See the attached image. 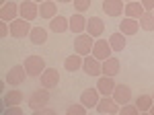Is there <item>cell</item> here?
<instances>
[{
    "label": "cell",
    "instance_id": "6da1fadb",
    "mask_svg": "<svg viewBox=\"0 0 154 115\" xmlns=\"http://www.w3.org/2000/svg\"><path fill=\"white\" fill-rule=\"evenodd\" d=\"M11 37L14 39H25V37H29L31 35V29H33V25L31 21H27L23 17H17L14 21H11Z\"/></svg>",
    "mask_w": 154,
    "mask_h": 115
},
{
    "label": "cell",
    "instance_id": "7a4b0ae2",
    "mask_svg": "<svg viewBox=\"0 0 154 115\" xmlns=\"http://www.w3.org/2000/svg\"><path fill=\"white\" fill-rule=\"evenodd\" d=\"M93 45H95V37L88 35L86 31L78 33L76 39H74V51L80 54V56H91L93 54Z\"/></svg>",
    "mask_w": 154,
    "mask_h": 115
},
{
    "label": "cell",
    "instance_id": "3957f363",
    "mask_svg": "<svg viewBox=\"0 0 154 115\" xmlns=\"http://www.w3.org/2000/svg\"><path fill=\"white\" fill-rule=\"evenodd\" d=\"M23 66L25 70H27V74L29 76H41L43 74V70L48 68V64H45V60L41 56H29V58H25V62H23Z\"/></svg>",
    "mask_w": 154,
    "mask_h": 115
},
{
    "label": "cell",
    "instance_id": "277c9868",
    "mask_svg": "<svg viewBox=\"0 0 154 115\" xmlns=\"http://www.w3.org/2000/svg\"><path fill=\"white\" fill-rule=\"evenodd\" d=\"M27 76H29V74H27L25 66H23V64H19V66H12V68L6 72L4 82H6V84H11V86H21Z\"/></svg>",
    "mask_w": 154,
    "mask_h": 115
},
{
    "label": "cell",
    "instance_id": "5b68a950",
    "mask_svg": "<svg viewBox=\"0 0 154 115\" xmlns=\"http://www.w3.org/2000/svg\"><path fill=\"white\" fill-rule=\"evenodd\" d=\"M82 70L84 74H88V76H101L103 74V62L99 60V58H95L93 54L91 56H84V62H82Z\"/></svg>",
    "mask_w": 154,
    "mask_h": 115
},
{
    "label": "cell",
    "instance_id": "8992f818",
    "mask_svg": "<svg viewBox=\"0 0 154 115\" xmlns=\"http://www.w3.org/2000/svg\"><path fill=\"white\" fill-rule=\"evenodd\" d=\"M51 101V95H49V89H39V91H33V95L29 97V107L33 109H39V107H48V103Z\"/></svg>",
    "mask_w": 154,
    "mask_h": 115
},
{
    "label": "cell",
    "instance_id": "52a82bcc",
    "mask_svg": "<svg viewBox=\"0 0 154 115\" xmlns=\"http://www.w3.org/2000/svg\"><path fill=\"white\" fill-rule=\"evenodd\" d=\"M19 17H23L27 21H35L39 17V4L35 0H25L19 4Z\"/></svg>",
    "mask_w": 154,
    "mask_h": 115
},
{
    "label": "cell",
    "instance_id": "ba28073f",
    "mask_svg": "<svg viewBox=\"0 0 154 115\" xmlns=\"http://www.w3.org/2000/svg\"><path fill=\"white\" fill-rule=\"evenodd\" d=\"M95 111H97L99 115H107V113H119L117 103H115V99H113L111 95H101V101H99V105L95 107Z\"/></svg>",
    "mask_w": 154,
    "mask_h": 115
},
{
    "label": "cell",
    "instance_id": "9c48e42d",
    "mask_svg": "<svg viewBox=\"0 0 154 115\" xmlns=\"http://www.w3.org/2000/svg\"><path fill=\"white\" fill-rule=\"evenodd\" d=\"M111 54H113V47H111V43H109V39H103V37L95 39V45H93V56L99 58V60L103 62V60H107Z\"/></svg>",
    "mask_w": 154,
    "mask_h": 115
},
{
    "label": "cell",
    "instance_id": "30bf717a",
    "mask_svg": "<svg viewBox=\"0 0 154 115\" xmlns=\"http://www.w3.org/2000/svg\"><path fill=\"white\" fill-rule=\"evenodd\" d=\"M39 82H41V86L43 89H56L60 84V72L56 68H45L43 70V74L39 76Z\"/></svg>",
    "mask_w": 154,
    "mask_h": 115
},
{
    "label": "cell",
    "instance_id": "8fae6325",
    "mask_svg": "<svg viewBox=\"0 0 154 115\" xmlns=\"http://www.w3.org/2000/svg\"><path fill=\"white\" fill-rule=\"evenodd\" d=\"M103 11L109 17H123L125 11V0H103Z\"/></svg>",
    "mask_w": 154,
    "mask_h": 115
},
{
    "label": "cell",
    "instance_id": "7c38bea8",
    "mask_svg": "<svg viewBox=\"0 0 154 115\" xmlns=\"http://www.w3.org/2000/svg\"><path fill=\"white\" fill-rule=\"evenodd\" d=\"M140 29H142V27H140V21H138V19L123 17V19H121V23H119V31H121L123 35H128V37H134Z\"/></svg>",
    "mask_w": 154,
    "mask_h": 115
},
{
    "label": "cell",
    "instance_id": "4fadbf2b",
    "mask_svg": "<svg viewBox=\"0 0 154 115\" xmlns=\"http://www.w3.org/2000/svg\"><path fill=\"white\" fill-rule=\"evenodd\" d=\"M115 86H117V82H115V76H107V74H101V76H99V80H97V89H99V92H101V95H113Z\"/></svg>",
    "mask_w": 154,
    "mask_h": 115
},
{
    "label": "cell",
    "instance_id": "5bb4252c",
    "mask_svg": "<svg viewBox=\"0 0 154 115\" xmlns=\"http://www.w3.org/2000/svg\"><path fill=\"white\" fill-rule=\"evenodd\" d=\"M111 97L115 99V103H117L119 107L125 105V103H131V89L128 86V84H117Z\"/></svg>",
    "mask_w": 154,
    "mask_h": 115
},
{
    "label": "cell",
    "instance_id": "9a60e30c",
    "mask_svg": "<svg viewBox=\"0 0 154 115\" xmlns=\"http://www.w3.org/2000/svg\"><path fill=\"white\" fill-rule=\"evenodd\" d=\"M19 17V4L17 2H6V4H2L0 6V21H6V23H11Z\"/></svg>",
    "mask_w": 154,
    "mask_h": 115
},
{
    "label": "cell",
    "instance_id": "2e32d148",
    "mask_svg": "<svg viewBox=\"0 0 154 115\" xmlns=\"http://www.w3.org/2000/svg\"><path fill=\"white\" fill-rule=\"evenodd\" d=\"M56 14H58V2L56 0H43V2H39V17L41 19L51 21Z\"/></svg>",
    "mask_w": 154,
    "mask_h": 115
},
{
    "label": "cell",
    "instance_id": "e0dca14e",
    "mask_svg": "<svg viewBox=\"0 0 154 115\" xmlns=\"http://www.w3.org/2000/svg\"><path fill=\"white\" fill-rule=\"evenodd\" d=\"M86 23H88V19L84 17V12H74L70 17V31L74 35L84 33L86 31Z\"/></svg>",
    "mask_w": 154,
    "mask_h": 115
},
{
    "label": "cell",
    "instance_id": "ac0fdd59",
    "mask_svg": "<svg viewBox=\"0 0 154 115\" xmlns=\"http://www.w3.org/2000/svg\"><path fill=\"white\" fill-rule=\"evenodd\" d=\"M99 101H101V92H99V89H86V91H82V95H80V103L84 105V107H97L99 105Z\"/></svg>",
    "mask_w": 154,
    "mask_h": 115
},
{
    "label": "cell",
    "instance_id": "d6986e66",
    "mask_svg": "<svg viewBox=\"0 0 154 115\" xmlns=\"http://www.w3.org/2000/svg\"><path fill=\"white\" fill-rule=\"evenodd\" d=\"M49 31L51 33H66V31H70V19H66L62 14H56L49 21Z\"/></svg>",
    "mask_w": 154,
    "mask_h": 115
},
{
    "label": "cell",
    "instance_id": "ffe728a7",
    "mask_svg": "<svg viewBox=\"0 0 154 115\" xmlns=\"http://www.w3.org/2000/svg\"><path fill=\"white\" fill-rule=\"evenodd\" d=\"M86 33L93 35L95 39L103 37V33H105V23H103L99 17H91V19H88V23H86Z\"/></svg>",
    "mask_w": 154,
    "mask_h": 115
},
{
    "label": "cell",
    "instance_id": "44dd1931",
    "mask_svg": "<svg viewBox=\"0 0 154 115\" xmlns=\"http://www.w3.org/2000/svg\"><path fill=\"white\" fill-rule=\"evenodd\" d=\"M146 8L142 6L140 0H131V2H125V11H123V17H130V19H140Z\"/></svg>",
    "mask_w": 154,
    "mask_h": 115
},
{
    "label": "cell",
    "instance_id": "7402d4cb",
    "mask_svg": "<svg viewBox=\"0 0 154 115\" xmlns=\"http://www.w3.org/2000/svg\"><path fill=\"white\" fill-rule=\"evenodd\" d=\"M82 62H84V56L74 51L72 56H68L64 60V68L68 70V72H78V70H82Z\"/></svg>",
    "mask_w": 154,
    "mask_h": 115
},
{
    "label": "cell",
    "instance_id": "603a6c76",
    "mask_svg": "<svg viewBox=\"0 0 154 115\" xmlns=\"http://www.w3.org/2000/svg\"><path fill=\"white\" fill-rule=\"evenodd\" d=\"M48 35H49V31L45 27H33L31 29V35H29V41L35 43V45H43L48 41Z\"/></svg>",
    "mask_w": 154,
    "mask_h": 115
},
{
    "label": "cell",
    "instance_id": "cb8c5ba5",
    "mask_svg": "<svg viewBox=\"0 0 154 115\" xmlns=\"http://www.w3.org/2000/svg\"><path fill=\"white\" fill-rule=\"evenodd\" d=\"M119 70H121V64H119L117 58H107V60H103V74H107V76H117Z\"/></svg>",
    "mask_w": 154,
    "mask_h": 115
},
{
    "label": "cell",
    "instance_id": "d4e9b609",
    "mask_svg": "<svg viewBox=\"0 0 154 115\" xmlns=\"http://www.w3.org/2000/svg\"><path fill=\"white\" fill-rule=\"evenodd\" d=\"M23 92L21 91H6L2 97V109L4 107H11V105H21L23 103Z\"/></svg>",
    "mask_w": 154,
    "mask_h": 115
},
{
    "label": "cell",
    "instance_id": "484cf974",
    "mask_svg": "<svg viewBox=\"0 0 154 115\" xmlns=\"http://www.w3.org/2000/svg\"><path fill=\"white\" fill-rule=\"evenodd\" d=\"M128 35H123L121 31H115V33L109 37V43H111V47H113V51H123L125 49V45H128Z\"/></svg>",
    "mask_w": 154,
    "mask_h": 115
},
{
    "label": "cell",
    "instance_id": "4316f807",
    "mask_svg": "<svg viewBox=\"0 0 154 115\" xmlns=\"http://www.w3.org/2000/svg\"><path fill=\"white\" fill-rule=\"evenodd\" d=\"M138 21H140V27H142L144 31H148V33L154 31V12L152 11H146Z\"/></svg>",
    "mask_w": 154,
    "mask_h": 115
},
{
    "label": "cell",
    "instance_id": "83f0119b",
    "mask_svg": "<svg viewBox=\"0 0 154 115\" xmlns=\"http://www.w3.org/2000/svg\"><path fill=\"white\" fill-rule=\"evenodd\" d=\"M136 105H138L140 113H148V111H150V107L154 105L152 95H140V97L136 99Z\"/></svg>",
    "mask_w": 154,
    "mask_h": 115
},
{
    "label": "cell",
    "instance_id": "f1b7e54d",
    "mask_svg": "<svg viewBox=\"0 0 154 115\" xmlns=\"http://www.w3.org/2000/svg\"><path fill=\"white\" fill-rule=\"evenodd\" d=\"M119 113L121 115H136V113H140V109H138V105L134 103H125V105H121L119 107Z\"/></svg>",
    "mask_w": 154,
    "mask_h": 115
},
{
    "label": "cell",
    "instance_id": "f546056e",
    "mask_svg": "<svg viewBox=\"0 0 154 115\" xmlns=\"http://www.w3.org/2000/svg\"><path fill=\"white\" fill-rule=\"evenodd\" d=\"M86 113H88V107H84L82 103L68 107V115H86Z\"/></svg>",
    "mask_w": 154,
    "mask_h": 115
},
{
    "label": "cell",
    "instance_id": "4dcf8cb0",
    "mask_svg": "<svg viewBox=\"0 0 154 115\" xmlns=\"http://www.w3.org/2000/svg\"><path fill=\"white\" fill-rule=\"evenodd\" d=\"M91 2H93V0H74L72 4H74V11L76 12H86L91 8Z\"/></svg>",
    "mask_w": 154,
    "mask_h": 115
},
{
    "label": "cell",
    "instance_id": "1f68e13d",
    "mask_svg": "<svg viewBox=\"0 0 154 115\" xmlns=\"http://www.w3.org/2000/svg\"><path fill=\"white\" fill-rule=\"evenodd\" d=\"M6 37H11V25L6 21H0V39L4 41Z\"/></svg>",
    "mask_w": 154,
    "mask_h": 115
},
{
    "label": "cell",
    "instance_id": "d6a6232c",
    "mask_svg": "<svg viewBox=\"0 0 154 115\" xmlns=\"http://www.w3.org/2000/svg\"><path fill=\"white\" fill-rule=\"evenodd\" d=\"M2 113H4V115H21V113H23V109H21L19 105H11V107H4Z\"/></svg>",
    "mask_w": 154,
    "mask_h": 115
},
{
    "label": "cell",
    "instance_id": "836d02e7",
    "mask_svg": "<svg viewBox=\"0 0 154 115\" xmlns=\"http://www.w3.org/2000/svg\"><path fill=\"white\" fill-rule=\"evenodd\" d=\"M142 2V6L146 11H154V0H140Z\"/></svg>",
    "mask_w": 154,
    "mask_h": 115
},
{
    "label": "cell",
    "instance_id": "e575fe53",
    "mask_svg": "<svg viewBox=\"0 0 154 115\" xmlns=\"http://www.w3.org/2000/svg\"><path fill=\"white\" fill-rule=\"evenodd\" d=\"M58 4H68V2H74V0H56Z\"/></svg>",
    "mask_w": 154,
    "mask_h": 115
},
{
    "label": "cell",
    "instance_id": "d590c367",
    "mask_svg": "<svg viewBox=\"0 0 154 115\" xmlns=\"http://www.w3.org/2000/svg\"><path fill=\"white\" fill-rule=\"evenodd\" d=\"M148 115H154V105L150 107V111H148Z\"/></svg>",
    "mask_w": 154,
    "mask_h": 115
},
{
    "label": "cell",
    "instance_id": "8d00e7d4",
    "mask_svg": "<svg viewBox=\"0 0 154 115\" xmlns=\"http://www.w3.org/2000/svg\"><path fill=\"white\" fill-rule=\"evenodd\" d=\"M6 2H8V0H0V6H2V4H6Z\"/></svg>",
    "mask_w": 154,
    "mask_h": 115
},
{
    "label": "cell",
    "instance_id": "74e56055",
    "mask_svg": "<svg viewBox=\"0 0 154 115\" xmlns=\"http://www.w3.org/2000/svg\"><path fill=\"white\" fill-rule=\"evenodd\" d=\"M35 2H37V4H39V2H43V0H35Z\"/></svg>",
    "mask_w": 154,
    "mask_h": 115
},
{
    "label": "cell",
    "instance_id": "f35d334b",
    "mask_svg": "<svg viewBox=\"0 0 154 115\" xmlns=\"http://www.w3.org/2000/svg\"><path fill=\"white\" fill-rule=\"evenodd\" d=\"M125 2H131V0H125Z\"/></svg>",
    "mask_w": 154,
    "mask_h": 115
},
{
    "label": "cell",
    "instance_id": "ab89813d",
    "mask_svg": "<svg viewBox=\"0 0 154 115\" xmlns=\"http://www.w3.org/2000/svg\"><path fill=\"white\" fill-rule=\"evenodd\" d=\"M152 99H154V92H152Z\"/></svg>",
    "mask_w": 154,
    "mask_h": 115
},
{
    "label": "cell",
    "instance_id": "60d3db41",
    "mask_svg": "<svg viewBox=\"0 0 154 115\" xmlns=\"http://www.w3.org/2000/svg\"><path fill=\"white\" fill-rule=\"evenodd\" d=\"M152 12H154V11H152Z\"/></svg>",
    "mask_w": 154,
    "mask_h": 115
}]
</instances>
